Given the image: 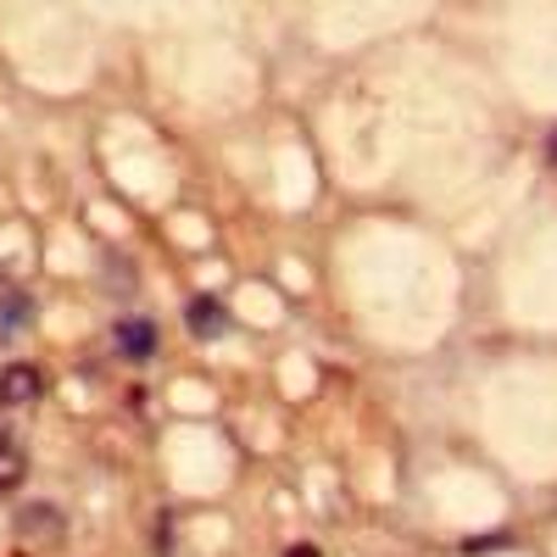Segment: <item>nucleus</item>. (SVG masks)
Instances as JSON below:
<instances>
[{"mask_svg": "<svg viewBox=\"0 0 557 557\" xmlns=\"http://www.w3.org/2000/svg\"><path fill=\"white\" fill-rule=\"evenodd\" d=\"M39 391H45V374H39L34 362H12V368H0V407H28Z\"/></svg>", "mask_w": 557, "mask_h": 557, "instance_id": "nucleus-1", "label": "nucleus"}, {"mask_svg": "<svg viewBox=\"0 0 557 557\" xmlns=\"http://www.w3.org/2000/svg\"><path fill=\"white\" fill-rule=\"evenodd\" d=\"M112 341H117V351H123V357L146 362V357L157 351V323H151V318H123L117 330H112Z\"/></svg>", "mask_w": 557, "mask_h": 557, "instance_id": "nucleus-2", "label": "nucleus"}, {"mask_svg": "<svg viewBox=\"0 0 557 557\" xmlns=\"http://www.w3.org/2000/svg\"><path fill=\"white\" fill-rule=\"evenodd\" d=\"M184 323H190V335H196V341H218V335L228 330V312H223V301L201 296V301L184 307Z\"/></svg>", "mask_w": 557, "mask_h": 557, "instance_id": "nucleus-3", "label": "nucleus"}, {"mask_svg": "<svg viewBox=\"0 0 557 557\" xmlns=\"http://www.w3.org/2000/svg\"><path fill=\"white\" fill-rule=\"evenodd\" d=\"M23 480H28V451H23L12 435H0V496L17 491Z\"/></svg>", "mask_w": 557, "mask_h": 557, "instance_id": "nucleus-4", "label": "nucleus"}, {"mask_svg": "<svg viewBox=\"0 0 557 557\" xmlns=\"http://www.w3.org/2000/svg\"><path fill=\"white\" fill-rule=\"evenodd\" d=\"M285 557H318V546H290Z\"/></svg>", "mask_w": 557, "mask_h": 557, "instance_id": "nucleus-5", "label": "nucleus"}]
</instances>
